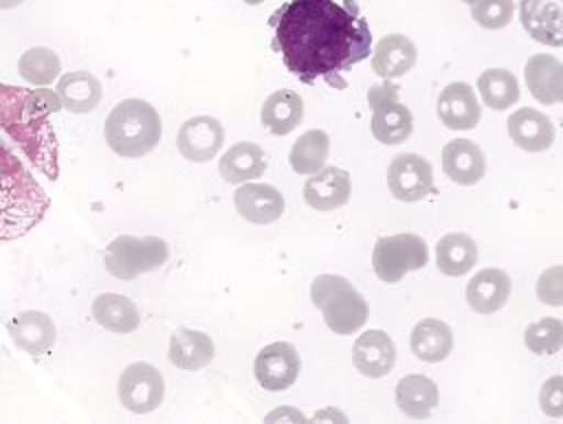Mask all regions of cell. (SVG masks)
Returning <instances> with one entry per match:
<instances>
[{
    "mask_svg": "<svg viewBox=\"0 0 563 424\" xmlns=\"http://www.w3.org/2000/svg\"><path fill=\"white\" fill-rule=\"evenodd\" d=\"M515 13V2L512 0H477L473 2L471 18L482 26V29H504L510 24Z\"/></svg>",
    "mask_w": 563,
    "mask_h": 424,
    "instance_id": "cell-35",
    "label": "cell"
},
{
    "mask_svg": "<svg viewBox=\"0 0 563 424\" xmlns=\"http://www.w3.org/2000/svg\"><path fill=\"white\" fill-rule=\"evenodd\" d=\"M233 204L240 217L251 224H271L284 215L286 200L282 191L264 182H242L233 193Z\"/></svg>",
    "mask_w": 563,
    "mask_h": 424,
    "instance_id": "cell-12",
    "label": "cell"
},
{
    "mask_svg": "<svg viewBox=\"0 0 563 424\" xmlns=\"http://www.w3.org/2000/svg\"><path fill=\"white\" fill-rule=\"evenodd\" d=\"M117 393L123 409L136 415H145L163 404L165 378L152 362L139 360L121 371Z\"/></svg>",
    "mask_w": 563,
    "mask_h": 424,
    "instance_id": "cell-8",
    "label": "cell"
},
{
    "mask_svg": "<svg viewBox=\"0 0 563 424\" xmlns=\"http://www.w3.org/2000/svg\"><path fill=\"white\" fill-rule=\"evenodd\" d=\"M438 116L449 130H473L482 119V105L466 81L449 83L438 97Z\"/></svg>",
    "mask_w": 563,
    "mask_h": 424,
    "instance_id": "cell-17",
    "label": "cell"
},
{
    "mask_svg": "<svg viewBox=\"0 0 563 424\" xmlns=\"http://www.w3.org/2000/svg\"><path fill=\"white\" fill-rule=\"evenodd\" d=\"M477 90L490 110H508L519 101V81L506 68H488L477 79Z\"/></svg>",
    "mask_w": 563,
    "mask_h": 424,
    "instance_id": "cell-32",
    "label": "cell"
},
{
    "mask_svg": "<svg viewBox=\"0 0 563 424\" xmlns=\"http://www.w3.org/2000/svg\"><path fill=\"white\" fill-rule=\"evenodd\" d=\"M59 178L51 116L35 114L26 88L0 81V242L35 228L51 207L46 182Z\"/></svg>",
    "mask_w": 563,
    "mask_h": 424,
    "instance_id": "cell-1",
    "label": "cell"
},
{
    "mask_svg": "<svg viewBox=\"0 0 563 424\" xmlns=\"http://www.w3.org/2000/svg\"><path fill=\"white\" fill-rule=\"evenodd\" d=\"M537 294L548 305H561L563 303V268L561 266H552L539 277Z\"/></svg>",
    "mask_w": 563,
    "mask_h": 424,
    "instance_id": "cell-36",
    "label": "cell"
},
{
    "mask_svg": "<svg viewBox=\"0 0 563 424\" xmlns=\"http://www.w3.org/2000/svg\"><path fill=\"white\" fill-rule=\"evenodd\" d=\"M506 123L510 141L523 152H545L554 143L552 121L534 108L515 110Z\"/></svg>",
    "mask_w": 563,
    "mask_h": 424,
    "instance_id": "cell-19",
    "label": "cell"
},
{
    "mask_svg": "<svg viewBox=\"0 0 563 424\" xmlns=\"http://www.w3.org/2000/svg\"><path fill=\"white\" fill-rule=\"evenodd\" d=\"M163 134L156 108L143 99L119 101L106 119L103 138L121 158H141L150 154Z\"/></svg>",
    "mask_w": 563,
    "mask_h": 424,
    "instance_id": "cell-3",
    "label": "cell"
},
{
    "mask_svg": "<svg viewBox=\"0 0 563 424\" xmlns=\"http://www.w3.org/2000/svg\"><path fill=\"white\" fill-rule=\"evenodd\" d=\"M519 18L528 35L545 46H563V0H521Z\"/></svg>",
    "mask_w": 563,
    "mask_h": 424,
    "instance_id": "cell-14",
    "label": "cell"
},
{
    "mask_svg": "<svg viewBox=\"0 0 563 424\" xmlns=\"http://www.w3.org/2000/svg\"><path fill=\"white\" fill-rule=\"evenodd\" d=\"M92 319L114 334H130L141 325V314L134 301L117 292H103L92 301Z\"/></svg>",
    "mask_w": 563,
    "mask_h": 424,
    "instance_id": "cell-29",
    "label": "cell"
},
{
    "mask_svg": "<svg viewBox=\"0 0 563 424\" xmlns=\"http://www.w3.org/2000/svg\"><path fill=\"white\" fill-rule=\"evenodd\" d=\"M352 360L365 378H383L396 365V345L387 332L367 330L354 341Z\"/></svg>",
    "mask_w": 563,
    "mask_h": 424,
    "instance_id": "cell-15",
    "label": "cell"
},
{
    "mask_svg": "<svg viewBox=\"0 0 563 424\" xmlns=\"http://www.w3.org/2000/svg\"><path fill=\"white\" fill-rule=\"evenodd\" d=\"M24 0H0V9H15L20 7Z\"/></svg>",
    "mask_w": 563,
    "mask_h": 424,
    "instance_id": "cell-38",
    "label": "cell"
},
{
    "mask_svg": "<svg viewBox=\"0 0 563 424\" xmlns=\"http://www.w3.org/2000/svg\"><path fill=\"white\" fill-rule=\"evenodd\" d=\"M301 119H303V99L295 90L282 88L264 99L260 121L271 134L286 136L301 123Z\"/></svg>",
    "mask_w": 563,
    "mask_h": 424,
    "instance_id": "cell-26",
    "label": "cell"
},
{
    "mask_svg": "<svg viewBox=\"0 0 563 424\" xmlns=\"http://www.w3.org/2000/svg\"><path fill=\"white\" fill-rule=\"evenodd\" d=\"M418 53L413 42L407 35L391 33L385 35L376 46L372 55V68L383 79H396L407 75L416 66Z\"/></svg>",
    "mask_w": 563,
    "mask_h": 424,
    "instance_id": "cell-24",
    "label": "cell"
},
{
    "mask_svg": "<svg viewBox=\"0 0 563 424\" xmlns=\"http://www.w3.org/2000/svg\"><path fill=\"white\" fill-rule=\"evenodd\" d=\"M169 246L158 235H117L103 253L106 270L121 279L132 281L143 272H152L167 264Z\"/></svg>",
    "mask_w": 563,
    "mask_h": 424,
    "instance_id": "cell-5",
    "label": "cell"
},
{
    "mask_svg": "<svg viewBox=\"0 0 563 424\" xmlns=\"http://www.w3.org/2000/svg\"><path fill=\"white\" fill-rule=\"evenodd\" d=\"M438 400H440L438 384L422 373L402 376L396 384V404L407 417H413V420L429 417L438 406Z\"/></svg>",
    "mask_w": 563,
    "mask_h": 424,
    "instance_id": "cell-27",
    "label": "cell"
},
{
    "mask_svg": "<svg viewBox=\"0 0 563 424\" xmlns=\"http://www.w3.org/2000/svg\"><path fill=\"white\" fill-rule=\"evenodd\" d=\"M18 72L31 86H51L62 72V62L55 51L46 46H35L22 53V57L18 59Z\"/></svg>",
    "mask_w": 563,
    "mask_h": 424,
    "instance_id": "cell-33",
    "label": "cell"
},
{
    "mask_svg": "<svg viewBox=\"0 0 563 424\" xmlns=\"http://www.w3.org/2000/svg\"><path fill=\"white\" fill-rule=\"evenodd\" d=\"M352 180L350 174L341 167H321L319 171L310 174L308 182L303 185V200L308 207L317 211H332L343 207L350 200Z\"/></svg>",
    "mask_w": 563,
    "mask_h": 424,
    "instance_id": "cell-16",
    "label": "cell"
},
{
    "mask_svg": "<svg viewBox=\"0 0 563 424\" xmlns=\"http://www.w3.org/2000/svg\"><path fill=\"white\" fill-rule=\"evenodd\" d=\"M301 360L295 345L286 341H275L264 345L253 362V373L260 387L266 391H286L299 378Z\"/></svg>",
    "mask_w": 563,
    "mask_h": 424,
    "instance_id": "cell-9",
    "label": "cell"
},
{
    "mask_svg": "<svg viewBox=\"0 0 563 424\" xmlns=\"http://www.w3.org/2000/svg\"><path fill=\"white\" fill-rule=\"evenodd\" d=\"M429 261V248L422 237L413 233H398L378 237L372 250V268L385 283L400 281L407 272L424 268Z\"/></svg>",
    "mask_w": 563,
    "mask_h": 424,
    "instance_id": "cell-6",
    "label": "cell"
},
{
    "mask_svg": "<svg viewBox=\"0 0 563 424\" xmlns=\"http://www.w3.org/2000/svg\"><path fill=\"white\" fill-rule=\"evenodd\" d=\"M523 77L530 94L543 105L563 101V64L548 53L532 55L523 66Z\"/></svg>",
    "mask_w": 563,
    "mask_h": 424,
    "instance_id": "cell-18",
    "label": "cell"
},
{
    "mask_svg": "<svg viewBox=\"0 0 563 424\" xmlns=\"http://www.w3.org/2000/svg\"><path fill=\"white\" fill-rule=\"evenodd\" d=\"M442 169L455 185H477L486 174V158L479 145L468 138L449 141L442 149Z\"/></svg>",
    "mask_w": 563,
    "mask_h": 424,
    "instance_id": "cell-20",
    "label": "cell"
},
{
    "mask_svg": "<svg viewBox=\"0 0 563 424\" xmlns=\"http://www.w3.org/2000/svg\"><path fill=\"white\" fill-rule=\"evenodd\" d=\"M7 332H9L11 341L33 358L46 356L53 349L55 338H57L53 319L40 310L18 312L7 323Z\"/></svg>",
    "mask_w": 563,
    "mask_h": 424,
    "instance_id": "cell-13",
    "label": "cell"
},
{
    "mask_svg": "<svg viewBox=\"0 0 563 424\" xmlns=\"http://www.w3.org/2000/svg\"><path fill=\"white\" fill-rule=\"evenodd\" d=\"M372 105V134L383 145H400L413 132V116L405 103L398 101V86L376 83L367 92Z\"/></svg>",
    "mask_w": 563,
    "mask_h": 424,
    "instance_id": "cell-7",
    "label": "cell"
},
{
    "mask_svg": "<svg viewBox=\"0 0 563 424\" xmlns=\"http://www.w3.org/2000/svg\"><path fill=\"white\" fill-rule=\"evenodd\" d=\"M246 4H260V2H264V0H244Z\"/></svg>",
    "mask_w": 563,
    "mask_h": 424,
    "instance_id": "cell-39",
    "label": "cell"
},
{
    "mask_svg": "<svg viewBox=\"0 0 563 424\" xmlns=\"http://www.w3.org/2000/svg\"><path fill=\"white\" fill-rule=\"evenodd\" d=\"M462 2H466V4H473V2H477V0H462Z\"/></svg>",
    "mask_w": 563,
    "mask_h": 424,
    "instance_id": "cell-40",
    "label": "cell"
},
{
    "mask_svg": "<svg viewBox=\"0 0 563 424\" xmlns=\"http://www.w3.org/2000/svg\"><path fill=\"white\" fill-rule=\"evenodd\" d=\"M57 97L62 101V110L73 114L92 112L103 94L101 81L88 70H70L57 79Z\"/></svg>",
    "mask_w": 563,
    "mask_h": 424,
    "instance_id": "cell-23",
    "label": "cell"
},
{
    "mask_svg": "<svg viewBox=\"0 0 563 424\" xmlns=\"http://www.w3.org/2000/svg\"><path fill=\"white\" fill-rule=\"evenodd\" d=\"M178 152L191 163H207L224 145V127L216 116L198 114L187 119L178 130Z\"/></svg>",
    "mask_w": 563,
    "mask_h": 424,
    "instance_id": "cell-11",
    "label": "cell"
},
{
    "mask_svg": "<svg viewBox=\"0 0 563 424\" xmlns=\"http://www.w3.org/2000/svg\"><path fill=\"white\" fill-rule=\"evenodd\" d=\"M523 341H526V347L537 356L556 354L563 347V321L552 316L534 321L526 327Z\"/></svg>",
    "mask_w": 563,
    "mask_h": 424,
    "instance_id": "cell-34",
    "label": "cell"
},
{
    "mask_svg": "<svg viewBox=\"0 0 563 424\" xmlns=\"http://www.w3.org/2000/svg\"><path fill=\"white\" fill-rule=\"evenodd\" d=\"M477 255V244L466 233H449L435 244V264L446 277H462L473 270Z\"/></svg>",
    "mask_w": 563,
    "mask_h": 424,
    "instance_id": "cell-30",
    "label": "cell"
},
{
    "mask_svg": "<svg viewBox=\"0 0 563 424\" xmlns=\"http://www.w3.org/2000/svg\"><path fill=\"white\" fill-rule=\"evenodd\" d=\"M539 404H541V411L550 417L563 415V376H552L550 380L543 382L539 393Z\"/></svg>",
    "mask_w": 563,
    "mask_h": 424,
    "instance_id": "cell-37",
    "label": "cell"
},
{
    "mask_svg": "<svg viewBox=\"0 0 563 424\" xmlns=\"http://www.w3.org/2000/svg\"><path fill=\"white\" fill-rule=\"evenodd\" d=\"M220 176L231 185H242L260 178L266 171V154L260 145L242 141L231 145L218 163Z\"/></svg>",
    "mask_w": 563,
    "mask_h": 424,
    "instance_id": "cell-25",
    "label": "cell"
},
{
    "mask_svg": "<svg viewBox=\"0 0 563 424\" xmlns=\"http://www.w3.org/2000/svg\"><path fill=\"white\" fill-rule=\"evenodd\" d=\"M328 152H330V136L323 130H308L292 143L288 163L292 171L301 176H310L325 165Z\"/></svg>",
    "mask_w": 563,
    "mask_h": 424,
    "instance_id": "cell-31",
    "label": "cell"
},
{
    "mask_svg": "<svg viewBox=\"0 0 563 424\" xmlns=\"http://www.w3.org/2000/svg\"><path fill=\"white\" fill-rule=\"evenodd\" d=\"M310 299L312 305L321 310L328 330L339 336L358 332L369 314L363 294L341 275H317L310 286Z\"/></svg>",
    "mask_w": 563,
    "mask_h": 424,
    "instance_id": "cell-4",
    "label": "cell"
},
{
    "mask_svg": "<svg viewBox=\"0 0 563 424\" xmlns=\"http://www.w3.org/2000/svg\"><path fill=\"white\" fill-rule=\"evenodd\" d=\"M409 347L418 360L440 362L453 349V332L440 319H422L411 330Z\"/></svg>",
    "mask_w": 563,
    "mask_h": 424,
    "instance_id": "cell-28",
    "label": "cell"
},
{
    "mask_svg": "<svg viewBox=\"0 0 563 424\" xmlns=\"http://www.w3.org/2000/svg\"><path fill=\"white\" fill-rule=\"evenodd\" d=\"M510 290V277L501 268H482L466 283V301L477 314H493L506 305Z\"/></svg>",
    "mask_w": 563,
    "mask_h": 424,
    "instance_id": "cell-22",
    "label": "cell"
},
{
    "mask_svg": "<svg viewBox=\"0 0 563 424\" xmlns=\"http://www.w3.org/2000/svg\"><path fill=\"white\" fill-rule=\"evenodd\" d=\"M268 24L275 31L273 51L306 83L323 77L345 86L339 75L369 55V24L352 0H288Z\"/></svg>",
    "mask_w": 563,
    "mask_h": 424,
    "instance_id": "cell-2",
    "label": "cell"
},
{
    "mask_svg": "<svg viewBox=\"0 0 563 424\" xmlns=\"http://www.w3.org/2000/svg\"><path fill=\"white\" fill-rule=\"evenodd\" d=\"M216 356V345L209 334L191 327H178L169 336L167 358L183 371L205 369Z\"/></svg>",
    "mask_w": 563,
    "mask_h": 424,
    "instance_id": "cell-21",
    "label": "cell"
},
{
    "mask_svg": "<svg viewBox=\"0 0 563 424\" xmlns=\"http://www.w3.org/2000/svg\"><path fill=\"white\" fill-rule=\"evenodd\" d=\"M387 185L396 200L418 202L433 189V169L420 154H398L387 169Z\"/></svg>",
    "mask_w": 563,
    "mask_h": 424,
    "instance_id": "cell-10",
    "label": "cell"
}]
</instances>
